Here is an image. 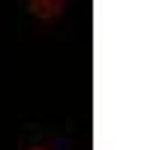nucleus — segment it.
I'll return each mask as SVG.
<instances>
[{
    "mask_svg": "<svg viewBox=\"0 0 150 150\" xmlns=\"http://www.w3.org/2000/svg\"><path fill=\"white\" fill-rule=\"evenodd\" d=\"M63 6H66V0H27V9L42 21H54L63 12Z\"/></svg>",
    "mask_w": 150,
    "mask_h": 150,
    "instance_id": "nucleus-1",
    "label": "nucleus"
},
{
    "mask_svg": "<svg viewBox=\"0 0 150 150\" xmlns=\"http://www.w3.org/2000/svg\"><path fill=\"white\" fill-rule=\"evenodd\" d=\"M30 150H45V147H30Z\"/></svg>",
    "mask_w": 150,
    "mask_h": 150,
    "instance_id": "nucleus-2",
    "label": "nucleus"
}]
</instances>
